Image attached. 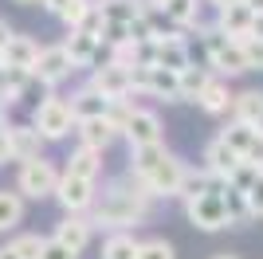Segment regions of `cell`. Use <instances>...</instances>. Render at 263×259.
<instances>
[{
  "label": "cell",
  "instance_id": "6da1fadb",
  "mask_svg": "<svg viewBox=\"0 0 263 259\" xmlns=\"http://www.w3.org/2000/svg\"><path fill=\"white\" fill-rule=\"evenodd\" d=\"M149 208H154V196L145 193V184L134 177L130 169L106 181L95 205H90V224L106 228V232H134L138 224L149 220Z\"/></svg>",
  "mask_w": 263,
  "mask_h": 259
},
{
  "label": "cell",
  "instance_id": "7a4b0ae2",
  "mask_svg": "<svg viewBox=\"0 0 263 259\" xmlns=\"http://www.w3.org/2000/svg\"><path fill=\"white\" fill-rule=\"evenodd\" d=\"M130 173L145 184V193L154 196V200H161V196H177L185 161H181L165 141H157V145H138V150H130Z\"/></svg>",
  "mask_w": 263,
  "mask_h": 259
},
{
  "label": "cell",
  "instance_id": "3957f363",
  "mask_svg": "<svg viewBox=\"0 0 263 259\" xmlns=\"http://www.w3.org/2000/svg\"><path fill=\"white\" fill-rule=\"evenodd\" d=\"M200 51H204V67H209L212 75L220 79H240L248 75V59H243V47L240 40H232V35H224L216 28V24H200Z\"/></svg>",
  "mask_w": 263,
  "mask_h": 259
},
{
  "label": "cell",
  "instance_id": "277c9868",
  "mask_svg": "<svg viewBox=\"0 0 263 259\" xmlns=\"http://www.w3.org/2000/svg\"><path fill=\"white\" fill-rule=\"evenodd\" d=\"M32 126L40 130L44 141H63V138L75 134V114H71V106H67V98L51 90V95H44L32 106Z\"/></svg>",
  "mask_w": 263,
  "mask_h": 259
},
{
  "label": "cell",
  "instance_id": "5b68a950",
  "mask_svg": "<svg viewBox=\"0 0 263 259\" xmlns=\"http://www.w3.org/2000/svg\"><path fill=\"white\" fill-rule=\"evenodd\" d=\"M59 184V165L47 161V157H32V161H20L16 173V193L24 200H47Z\"/></svg>",
  "mask_w": 263,
  "mask_h": 259
},
{
  "label": "cell",
  "instance_id": "8992f818",
  "mask_svg": "<svg viewBox=\"0 0 263 259\" xmlns=\"http://www.w3.org/2000/svg\"><path fill=\"white\" fill-rule=\"evenodd\" d=\"M185 216H189V224L200 228V232H224V228H232L228 205H224V184L212 189V193H200L193 200H185Z\"/></svg>",
  "mask_w": 263,
  "mask_h": 259
},
{
  "label": "cell",
  "instance_id": "52a82bcc",
  "mask_svg": "<svg viewBox=\"0 0 263 259\" xmlns=\"http://www.w3.org/2000/svg\"><path fill=\"white\" fill-rule=\"evenodd\" d=\"M71 75H75V63H71V55L63 51V43L40 47V55H35V63H32V79L35 83L47 86V90H55V86H63Z\"/></svg>",
  "mask_w": 263,
  "mask_h": 259
},
{
  "label": "cell",
  "instance_id": "ba28073f",
  "mask_svg": "<svg viewBox=\"0 0 263 259\" xmlns=\"http://www.w3.org/2000/svg\"><path fill=\"white\" fill-rule=\"evenodd\" d=\"M99 196V181H87V177H71V173L59 169V184H55L51 200H59L63 212H75V216H87L90 205Z\"/></svg>",
  "mask_w": 263,
  "mask_h": 259
},
{
  "label": "cell",
  "instance_id": "9c48e42d",
  "mask_svg": "<svg viewBox=\"0 0 263 259\" xmlns=\"http://www.w3.org/2000/svg\"><path fill=\"white\" fill-rule=\"evenodd\" d=\"M157 98V102H181V83H177V71H165V67H134V98Z\"/></svg>",
  "mask_w": 263,
  "mask_h": 259
},
{
  "label": "cell",
  "instance_id": "30bf717a",
  "mask_svg": "<svg viewBox=\"0 0 263 259\" xmlns=\"http://www.w3.org/2000/svg\"><path fill=\"white\" fill-rule=\"evenodd\" d=\"M87 86H95L102 98H134V67H122L114 59H102V67H90Z\"/></svg>",
  "mask_w": 263,
  "mask_h": 259
},
{
  "label": "cell",
  "instance_id": "8fae6325",
  "mask_svg": "<svg viewBox=\"0 0 263 259\" xmlns=\"http://www.w3.org/2000/svg\"><path fill=\"white\" fill-rule=\"evenodd\" d=\"M193 63V47H189L185 32L169 28L165 35H157L149 43V67H165V71H185Z\"/></svg>",
  "mask_w": 263,
  "mask_h": 259
},
{
  "label": "cell",
  "instance_id": "7c38bea8",
  "mask_svg": "<svg viewBox=\"0 0 263 259\" xmlns=\"http://www.w3.org/2000/svg\"><path fill=\"white\" fill-rule=\"evenodd\" d=\"M122 138L130 141V150L165 141L161 114H157V110H149V106H134V110H130V118H126V126H122Z\"/></svg>",
  "mask_w": 263,
  "mask_h": 259
},
{
  "label": "cell",
  "instance_id": "4fadbf2b",
  "mask_svg": "<svg viewBox=\"0 0 263 259\" xmlns=\"http://www.w3.org/2000/svg\"><path fill=\"white\" fill-rule=\"evenodd\" d=\"M220 138H224L232 150L240 153V161L263 169V134H259V130H252V126H243V122L228 118V126L220 130Z\"/></svg>",
  "mask_w": 263,
  "mask_h": 259
},
{
  "label": "cell",
  "instance_id": "5bb4252c",
  "mask_svg": "<svg viewBox=\"0 0 263 259\" xmlns=\"http://www.w3.org/2000/svg\"><path fill=\"white\" fill-rule=\"evenodd\" d=\"M47 141L40 138V130L32 122H12L8 126V157L12 161H32V157H44Z\"/></svg>",
  "mask_w": 263,
  "mask_h": 259
},
{
  "label": "cell",
  "instance_id": "9a60e30c",
  "mask_svg": "<svg viewBox=\"0 0 263 259\" xmlns=\"http://www.w3.org/2000/svg\"><path fill=\"white\" fill-rule=\"evenodd\" d=\"M63 51L71 55V63H75V71H83V67H99L102 63V40L90 32H67L63 40Z\"/></svg>",
  "mask_w": 263,
  "mask_h": 259
},
{
  "label": "cell",
  "instance_id": "2e32d148",
  "mask_svg": "<svg viewBox=\"0 0 263 259\" xmlns=\"http://www.w3.org/2000/svg\"><path fill=\"white\" fill-rule=\"evenodd\" d=\"M200 161H204V169H209L212 177H216V181H224V184H228V177L236 173V165H240V153H236V150L228 145V141H224V138L216 134V138H212L209 145H204V157H200Z\"/></svg>",
  "mask_w": 263,
  "mask_h": 259
},
{
  "label": "cell",
  "instance_id": "e0dca14e",
  "mask_svg": "<svg viewBox=\"0 0 263 259\" xmlns=\"http://www.w3.org/2000/svg\"><path fill=\"white\" fill-rule=\"evenodd\" d=\"M59 244H67L71 251H87L90 236H95V224H90V216H75V212H63V220L55 224L51 232Z\"/></svg>",
  "mask_w": 263,
  "mask_h": 259
},
{
  "label": "cell",
  "instance_id": "ac0fdd59",
  "mask_svg": "<svg viewBox=\"0 0 263 259\" xmlns=\"http://www.w3.org/2000/svg\"><path fill=\"white\" fill-rule=\"evenodd\" d=\"M75 138L83 150H95V153H106L114 141H118V130L110 126L106 118H87V122H75Z\"/></svg>",
  "mask_w": 263,
  "mask_h": 259
},
{
  "label": "cell",
  "instance_id": "d6986e66",
  "mask_svg": "<svg viewBox=\"0 0 263 259\" xmlns=\"http://www.w3.org/2000/svg\"><path fill=\"white\" fill-rule=\"evenodd\" d=\"M59 20L67 24V32L99 35V28H102V16H99V4H95V0H71V4L59 12Z\"/></svg>",
  "mask_w": 263,
  "mask_h": 259
},
{
  "label": "cell",
  "instance_id": "ffe728a7",
  "mask_svg": "<svg viewBox=\"0 0 263 259\" xmlns=\"http://www.w3.org/2000/svg\"><path fill=\"white\" fill-rule=\"evenodd\" d=\"M232 95H236V90L228 86V79L212 75V79H209V86H204V90L197 95V106L204 110L209 118H224V114L232 110Z\"/></svg>",
  "mask_w": 263,
  "mask_h": 259
},
{
  "label": "cell",
  "instance_id": "44dd1931",
  "mask_svg": "<svg viewBox=\"0 0 263 259\" xmlns=\"http://www.w3.org/2000/svg\"><path fill=\"white\" fill-rule=\"evenodd\" d=\"M228 114L236 122H243V126H252V130L263 134V90H236Z\"/></svg>",
  "mask_w": 263,
  "mask_h": 259
},
{
  "label": "cell",
  "instance_id": "7402d4cb",
  "mask_svg": "<svg viewBox=\"0 0 263 259\" xmlns=\"http://www.w3.org/2000/svg\"><path fill=\"white\" fill-rule=\"evenodd\" d=\"M35 55H40V43H35L32 35L12 32V35H8V43L0 47V63H4V67H28V71H32Z\"/></svg>",
  "mask_w": 263,
  "mask_h": 259
},
{
  "label": "cell",
  "instance_id": "603a6c76",
  "mask_svg": "<svg viewBox=\"0 0 263 259\" xmlns=\"http://www.w3.org/2000/svg\"><path fill=\"white\" fill-rule=\"evenodd\" d=\"M161 12H165V20H169V28H177V32H193V28H200L204 0H165Z\"/></svg>",
  "mask_w": 263,
  "mask_h": 259
},
{
  "label": "cell",
  "instance_id": "cb8c5ba5",
  "mask_svg": "<svg viewBox=\"0 0 263 259\" xmlns=\"http://www.w3.org/2000/svg\"><path fill=\"white\" fill-rule=\"evenodd\" d=\"M67 106H71V114H75V122H87V118H106L110 110V98H102L95 86H79L75 95L67 98Z\"/></svg>",
  "mask_w": 263,
  "mask_h": 259
},
{
  "label": "cell",
  "instance_id": "d4e9b609",
  "mask_svg": "<svg viewBox=\"0 0 263 259\" xmlns=\"http://www.w3.org/2000/svg\"><path fill=\"white\" fill-rule=\"evenodd\" d=\"M252 16H255V12L240 0V4H228V8H220L212 24H216L224 35H232V40H243V35L252 32Z\"/></svg>",
  "mask_w": 263,
  "mask_h": 259
},
{
  "label": "cell",
  "instance_id": "484cf974",
  "mask_svg": "<svg viewBox=\"0 0 263 259\" xmlns=\"http://www.w3.org/2000/svg\"><path fill=\"white\" fill-rule=\"evenodd\" d=\"M224 181H216L204 165L200 169H193V165H185V173H181V184H177V200L185 205V200H193V196H200V193H212V189H220Z\"/></svg>",
  "mask_w": 263,
  "mask_h": 259
},
{
  "label": "cell",
  "instance_id": "4316f807",
  "mask_svg": "<svg viewBox=\"0 0 263 259\" xmlns=\"http://www.w3.org/2000/svg\"><path fill=\"white\" fill-rule=\"evenodd\" d=\"M63 173H71V177H87V181H99V177H102V153L75 145L71 157H67V165H63Z\"/></svg>",
  "mask_w": 263,
  "mask_h": 259
},
{
  "label": "cell",
  "instance_id": "83f0119b",
  "mask_svg": "<svg viewBox=\"0 0 263 259\" xmlns=\"http://www.w3.org/2000/svg\"><path fill=\"white\" fill-rule=\"evenodd\" d=\"M24 212H28V200L16 189H0V232H16L24 224Z\"/></svg>",
  "mask_w": 263,
  "mask_h": 259
},
{
  "label": "cell",
  "instance_id": "f1b7e54d",
  "mask_svg": "<svg viewBox=\"0 0 263 259\" xmlns=\"http://www.w3.org/2000/svg\"><path fill=\"white\" fill-rule=\"evenodd\" d=\"M212 71L209 67H197V63H189L185 71H177V83H181V102H197V95L209 86Z\"/></svg>",
  "mask_w": 263,
  "mask_h": 259
},
{
  "label": "cell",
  "instance_id": "f546056e",
  "mask_svg": "<svg viewBox=\"0 0 263 259\" xmlns=\"http://www.w3.org/2000/svg\"><path fill=\"white\" fill-rule=\"evenodd\" d=\"M102 24H130L142 12V0H95Z\"/></svg>",
  "mask_w": 263,
  "mask_h": 259
},
{
  "label": "cell",
  "instance_id": "4dcf8cb0",
  "mask_svg": "<svg viewBox=\"0 0 263 259\" xmlns=\"http://www.w3.org/2000/svg\"><path fill=\"white\" fill-rule=\"evenodd\" d=\"M134 255H138V236L134 232H106L102 259H134Z\"/></svg>",
  "mask_w": 263,
  "mask_h": 259
},
{
  "label": "cell",
  "instance_id": "1f68e13d",
  "mask_svg": "<svg viewBox=\"0 0 263 259\" xmlns=\"http://www.w3.org/2000/svg\"><path fill=\"white\" fill-rule=\"evenodd\" d=\"M134 259H177V251L165 236H145V239H138V255Z\"/></svg>",
  "mask_w": 263,
  "mask_h": 259
},
{
  "label": "cell",
  "instance_id": "d6a6232c",
  "mask_svg": "<svg viewBox=\"0 0 263 259\" xmlns=\"http://www.w3.org/2000/svg\"><path fill=\"white\" fill-rule=\"evenodd\" d=\"M224 205H228V220L232 228L243 224V220H252V212H248V200H243L240 189H232V184H224Z\"/></svg>",
  "mask_w": 263,
  "mask_h": 259
},
{
  "label": "cell",
  "instance_id": "836d02e7",
  "mask_svg": "<svg viewBox=\"0 0 263 259\" xmlns=\"http://www.w3.org/2000/svg\"><path fill=\"white\" fill-rule=\"evenodd\" d=\"M40 244H44V236H35V232H16L8 239V248L20 259H40Z\"/></svg>",
  "mask_w": 263,
  "mask_h": 259
},
{
  "label": "cell",
  "instance_id": "e575fe53",
  "mask_svg": "<svg viewBox=\"0 0 263 259\" xmlns=\"http://www.w3.org/2000/svg\"><path fill=\"white\" fill-rule=\"evenodd\" d=\"M240 47H243V59H248V71H263V40L259 35H243Z\"/></svg>",
  "mask_w": 263,
  "mask_h": 259
},
{
  "label": "cell",
  "instance_id": "d590c367",
  "mask_svg": "<svg viewBox=\"0 0 263 259\" xmlns=\"http://www.w3.org/2000/svg\"><path fill=\"white\" fill-rule=\"evenodd\" d=\"M40 259H79V251H71L67 244H59L55 236H47L40 244Z\"/></svg>",
  "mask_w": 263,
  "mask_h": 259
},
{
  "label": "cell",
  "instance_id": "8d00e7d4",
  "mask_svg": "<svg viewBox=\"0 0 263 259\" xmlns=\"http://www.w3.org/2000/svg\"><path fill=\"white\" fill-rule=\"evenodd\" d=\"M243 200H248V212H252V220H255V216H263V169H259V177L248 184Z\"/></svg>",
  "mask_w": 263,
  "mask_h": 259
},
{
  "label": "cell",
  "instance_id": "74e56055",
  "mask_svg": "<svg viewBox=\"0 0 263 259\" xmlns=\"http://www.w3.org/2000/svg\"><path fill=\"white\" fill-rule=\"evenodd\" d=\"M67 4H71V0H40V8H44V12H51V16H59V12H63Z\"/></svg>",
  "mask_w": 263,
  "mask_h": 259
},
{
  "label": "cell",
  "instance_id": "f35d334b",
  "mask_svg": "<svg viewBox=\"0 0 263 259\" xmlns=\"http://www.w3.org/2000/svg\"><path fill=\"white\" fill-rule=\"evenodd\" d=\"M8 126H0V165H8Z\"/></svg>",
  "mask_w": 263,
  "mask_h": 259
},
{
  "label": "cell",
  "instance_id": "ab89813d",
  "mask_svg": "<svg viewBox=\"0 0 263 259\" xmlns=\"http://www.w3.org/2000/svg\"><path fill=\"white\" fill-rule=\"evenodd\" d=\"M248 35H259V40H263V12L252 16V32H248Z\"/></svg>",
  "mask_w": 263,
  "mask_h": 259
},
{
  "label": "cell",
  "instance_id": "60d3db41",
  "mask_svg": "<svg viewBox=\"0 0 263 259\" xmlns=\"http://www.w3.org/2000/svg\"><path fill=\"white\" fill-rule=\"evenodd\" d=\"M204 4H209V8H216V12H220V8H228V4H240V0H204Z\"/></svg>",
  "mask_w": 263,
  "mask_h": 259
},
{
  "label": "cell",
  "instance_id": "b9f144b4",
  "mask_svg": "<svg viewBox=\"0 0 263 259\" xmlns=\"http://www.w3.org/2000/svg\"><path fill=\"white\" fill-rule=\"evenodd\" d=\"M0 259H20V255H16V251H12L8 244H0Z\"/></svg>",
  "mask_w": 263,
  "mask_h": 259
},
{
  "label": "cell",
  "instance_id": "7bdbcfd3",
  "mask_svg": "<svg viewBox=\"0 0 263 259\" xmlns=\"http://www.w3.org/2000/svg\"><path fill=\"white\" fill-rule=\"evenodd\" d=\"M243 4H248L252 12H263V0H243Z\"/></svg>",
  "mask_w": 263,
  "mask_h": 259
},
{
  "label": "cell",
  "instance_id": "ee69618b",
  "mask_svg": "<svg viewBox=\"0 0 263 259\" xmlns=\"http://www.w3.org/2000/svg\"><path fill=\"white\" fill-rule=\"evenodd\" d=\"M0 126H8V110H0Z\"/></svg>",
  "mask_w": 263,
  "mask_h": 259
},
{
  "label": "cell",
  "instance_id": "f6af8a7d",
  "mask_svg": "<svg viewBox=\"0 0 263 259\" xmlns=\"http://www.w3.org/2000/svg\"><path fill=\"white\" fill-rule=\"evenodd\" d=\"M16 4H24V8H32V4H40V0H16Z\"/></svg>",
  "mask_w": 263,
  "mask_h": 259
},
{
  "label": "cell",
  "instance_id": "bcb514c9",
  "mask_svg": "<svg viewBox=\"0 0 263 259\" xmlns=\"http://www.w3.org/2000/svg\"><path fill=\"white\" fill-rule=\"evenodd\" d=\"M212 259H236V255H212Z\"/></svg>",
  "mask_w": 263,
  "mask_h": 259
}]
</instances>
